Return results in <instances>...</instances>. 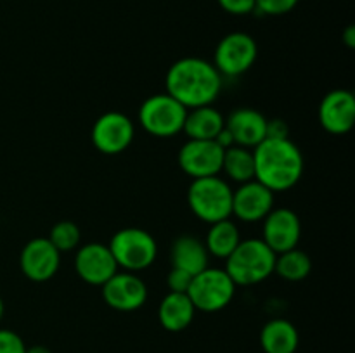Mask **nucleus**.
Listing matches in <instances>:
<instances>
[{"mask_svg":"<svg viewBox=\"0 0 355 353\" xmlns=\"http://www.w3.org/2000/svg\"><path fill=\"white\" fill-rule=\"evenodd\" d=\"M166 93L186 109L211 106L222 90V75L214 62L200 57H182L166 71Z\"/></svg>","mask_w":355,"mask_h":353,"instance_id":"nucleus-1","label":"nucleus"},{"mask_svg":"<svg viewBox=\"0 0 355 353\" xmlns=\"http://www.w3.org/2000/svg\"><path fill=\"white\" fill-rule=\"evenodd\" d=\"M255 180L272 192H284L300 182L304 175V154L293 141L263 138L253 147Z\"/></svg>","mask_w":355,"mask_h":353,"instance_id":"nucleus-2","label":"nucleus"},{"mask_svg":"<svg viewBox=\"0 0 355 353\" xmlns=\"http://www.w3.org/2000/svg\"><path fill=\"white\" fill-rule=\"evenodd\" d=\"M276 253L262 239H246L225 258V272L236 286H253L274 273Z\"/></svg>","mask_w":355,"mask_h":353,"instance_id":"nucleus-3","label":"nucleus"},{"mask_svg":"<svg viewBox=\"0 0 355 353\" xmlns=\"http://www.w3.org/2000/svg\"><path fill=\"white\" fill-rule=\"evenodd\" d=\"M187 203L201 221L211 225L227 220L232 215V189L218 175L194 179L187 189Z\"/></svg>","mask_w":355,"mask_h":353,"instance_id":"nucleus-4","label":"nucleus"},{"mask_svg":"<svg viewBox=\"0 0 355 353\" xmlns=\"http://www.w3.org/2000/svg\"><path fill=\"white\" fill-rule=\"evenodd\" d=\"M111 255L118 266L125 272H141L155 263L158 244L155 237L144 228L127 227L114 232L110 244Z\"/></svg>","mask_w":355,"mask_h":353,"instance_id":"nucleus-5","label":"nucleus"},{"mask_svg":"<svg viewBox=\"0 0 355 353\" xmlns=\"http://www.w3.org/2000/svg\"><path fill=\"white\" fill-rule=\"evenodd\" d=\"M187 109L168 93H155L141 104L139 123L149 135L170 138L180 134L186 121Z\"/></svg>","mask_w":355,"mask_h":353,"instance_id":"nucleus-6","label":"nucleus"},{"mask_svg":"<svg viewBox=\"0 0 355 353\" xmlns=\"http://www.w3.org/2000/svg\"><path fill=\"white\" fill-rule=\"evenodd\" d=\"M236 284L224 269H207L193 275L187 296L194 308L207 314L220 311L227 307L236 294Z\"/></svg>","mask_w":355,"mask_h":353,"instance_id":"nucleus-7","label":"nucleus"},{"mask_svg":"<svg viewBox=\"0 0 355 353\" xmlns=\"http://www.w3.org/2000/svg\"><path fill=\"white\" fill-rule=\"evenodd\" d=\"M259 47L253 37L243 31H234L222 38L215 47L214 66L220 75L234 76L248 71L257 61Z\"/></svg>","mask_w":355,"mask_h":353,"instance_id":"nucleus-8","label":"nucleus"},{"mask_svg":"<svg viewBox=\"0 0 355 353\" xmlns=\"http://www.w3.org/2000/svg\"><path fill=\"white\" fill-rule=\"evenodd\" d=\"M134 123L127 114L120 111H110L101 114L92 127V144L103 154L114 156L128 149L134 141Z\"/></svg>","mask_w":355,"mask_h":353,"instance_id":"nucleus-9","label":"nucleus"},{"mask_svg":"<svg viewBox=\"0 0 355 353\" xmlns=\"http://www.w3.org/2000/svg\"><path fill=\"white\" fill-rule=\"evenodd\" d=\"M224 149L215 141H189L180 147L179 166L191 179L215 176L222 172Z\"/></svg>","mask_w":355,"mask_h":353,"instance_id":"nucleus-10","label":"nucleus"},{"mask_svg":"<svg viewBox=\"0 0 355 353\" xmlns=\"http://www.w3.org/2000/svg\"><path fill=\"white\" fill-rule=\"evenodd\" d=\"M103 300L118 311H135L148 301V286L134 272H116L103 284Z\"/></svg>","mask_w":355,"mask_h":353,"instance_id":"nucleus-11","label":"nucleus"},{"mask_svg":"<svg viewBox=\"0 0 355 353\" xmlns=\"http://www.w3.org/2000/svg\"><path fill=\"white\" fill-rule=\"evenodd\" d=\"M302 237V224L298 215L290 208H272L263 218L262 241L276 255L297 248Z\"/></svg>","mask_w":355,"mask_h":353,"instance_id":"nucleus-12","label":"nucleus"},{"mask_svg":"<svg viewBox=\"0 0 355 353\" xmlns=\"http://www.w3.org/2000/svg\"><path fill=\"white\" fill-rule=\"evenodd\" d=\"M61 263V253L49 237H35L24 244L19 255V266L33 282H45L55 275Z\"/></svg>","mask_w":355,"mask_h":353,"instance_id":"nucleus-13","label":"nucleus"},{"mask_svg":"<svg viewBox=\"0 0 355 353\" xmlns=\"http://www.w3.org/2000/svg\"><path fill=\"white\" fill-rule=\"evenodd\" d=\"M75 270L83 282L103 286L118 272V265L106 244L89 242L76 251Z\"/></svg>","mask_w":355,"mask_h":353,"instance_id":"nucleus-14","label":"nucleus"},{"mask_svg":"<svg viewBox=\"0 0 355 353\" xmlns=\"http://www.w3.org/2000/svg\"><path fill=\"white\" fill-rule=\"evenodd\" d=\"M274 208V192L259 180H250L232 190V215L245 224L262 221Z\"/></svg>","mask_w":355,"mask_h":353,"instance_id":"nucleus-15","label":"nucleus"},{"mask_svg":"<svg viewBox=\"0 0 355 353\" xmlns=\"http://www.w3.org/2000/svg\"><path fill=\"white\" fill-rule=\"evenodd\" d=\"M319 121L326 132L345 135L355 121V97L350 90L336 89L326 93L319 106Z\"/></svg>","mask_w":355,"mask_h":353,"instance_id":"nucleus-16","label":"nucleus"},{"mask_svg":"<svg viewBox=\"0 0 355 353\" xmlns=\"http://www.w3.org/2000/svg\"><path fill=\"white\" fill-rule=\"evenodd\" d=\"M234 145L253 149L267 137V118L253 107H236L225 118Z\"/></svg>","mask_w":355,"mask_h":353,"instance_id":"nucleus-17","label":"nucleus"},{"mask_svg":"<svg viewBox=\"0 0 355 353\" xmlns=\"http://www.w3.org/2000/svg\"><path fill=\"white\" fill-rule=\"evenodd\" d=\"M208 253L205 242L194 235H179L170 246V263L172 269H179L189 275L203 272L208 266Z\"/></svg>","mask_w":355,"mask_h":353,"instance_id":"nucleus-18","label":"nucleus"},{"mask_svg":"<svg viewBox=\"0 0 355 353\" xmlns=\"http://www.w3.org/2000/svg\"><path fill=\"white\" fill-rule=\"evenodd\" d=\"M194 314L196 308L187 293H168L159 303L158 320L168 332H180L193 324Z\"/></svg>","mask_w":355,"mask_h":353,"instance_id":"nucleus-19","label":"nucleus"},{"mask_svg":"<svg viewBox=\"0 0 355 353\" xmlns=\"http://www.w3.org/2000/svg\"><path fill=\"white\" fill-rule=\"evenodd\" d=\"M225 118L214 106H201L187 109L182 132L193 141H215L224 130Z\"/></svg>","mask_w":355,"mask_h":353,"instance_id":"nucleus-20","label":"nucleus"},{"mask_svg":"<svg viewBox=\"0 0 355 353\" xmlns=\"http://www.w3.org/2000/svg\"><path fill=\"white\" fill-rule=\"evenodd\" d=\"M300 345L297 327L286 318H272L260 331L263 353H295Z\"/></svg>","mask_w":355,"mask_h":353,"instance_id":"nucleus-21","label":"nucleus"},{"mask_svg":"<svg viewBox=\"0 0 355 353\" xmlns=\"http://www.w3.org/2000/svg\"><path fill=\"white\" fill-rule=\"evenodd\" d=\"M239 242H241V237H239L238 227L234 221H231V218H227V220L215 221L210 225L205 246L211 256L225 260Z\"/></svg>","mask_w":355,"mask_h":353,"instance_id":"nucleus-22","label":"nucleus"},{"mask_svg":"<svg viewBox=\"0 0 355 353\" xmlns=\"http://www.w3.org/2000/svg\"><path fill=\"white\" fill-rule=\"evenodd\" d=\"M222 172L229 179L239 183L255 179V159H253L252 149L241 147V145H232V147L224 149Z\"/></svg>","mask_w":355,"mask_h":353,"instance_id":"nucleus-23","label":"nucleus"},{"mask_svg":"<svg viewBox=\"0 0 355 353\" xmlns=\"http://www.w3.org/2000/svg\"><path fill=\"white\" fill-rule=\"evenodd\" d=\"M312 270V260L302 249L293 248L288 251L276 255V265H274V272L284 280L290 282H298L309 277Z\"/></svg>","mask_w":355,"mask_h":353,"instance_id":"nucleus-24","label":"nucleus"},{"mask_svg":"<svg viewBox=\"0 0 355 353\" xmlns=\"http://www.w3.org/2000/svg\"><path fill=\"white\" fill-rule=\"evenodd\" d=\"M80 237H82L80 227L71 220L58 221L49 234V241L55 246L59 253L73 251L75 248H78Z\"/></svg>","mask_w":355,"mask_h":353,"instance_id":"nucleus-25","label":"nucleus"},{"mask_svg":"<svg viewBox=\"0 0 355 353\" xmlns=\"http://www.w3.org/2000/svg\"><path fill=\"white\" fill-rule=\"evenodd\" d=\"M257 9L266 16H283V14L290 12L295 9L298 0H255Z\"/></svg>","mask_w":355,"mask_h":353,"instance_id":"nucleus-26","label":"nucleus"},{"mask_svg":"<svg viewBox=\"0 0 355 353\" xmlns=\"http://www.w3.org/2000/svg\"><path fill=\"white\" fill-rule=\"evenodd\" d=\"M23 338L10 329H0V353H26Z\"/></svg>","mask_w":355,"mask_h":353,"instance_id":"nucleus-27","label":"nucleus"},{"mask_svg":"<svg viewBox=\"0 0 355 353\" xmlns=\"http://www.w3.org/2000/svg\"><path fill=\"white\" fill-rule=\"evenodd\" d=\"M191 280H193V275H189V273L179 269H172L168 277H166L170 293H187V289L191 286Z\"/></svg>","mask_w":355,"mask_h":353,"instance_id":"nucleus-28","label":"nucleus"},{"mask_svg":"<svg viewBox=\"0 0 355 353\" xmlns=\"http://www.w3.org/2000/svg\"><path fill=\"white\" fill-rule=\"evenodd\" d=\"M222 9L234 16H246L257 9L255 0H218Z\"/></svg>","mask_w":355,"mask_h":353,"instance_id":"nucleus-29","label":"nucleus"},{"mask_svg":"<svg viewBox=\"0 0 355 353\" xmlns=\"http://www.w3.org/2000/svg\"><path fill=\"white\" fill-rule=\"evenodd\" d=\"M290 128H288L286 121L279 120H267V137L266 138H288Z\"/></svg>","mask_w":355,"mask_h":353,"instance_id":"nucleus-30","label":"nucleus"},{"mask_svg":"<svg viewBox=\"0 0 355 353\" xmlns=\"http://www.w3.org/2000/svg\"><path fill=\"white\" fill-rule=\"evenodd\" d=\"M343 42H345V45L349 48L355 47V28L352 26V24H350V26L343 31Z\"/></svg>","mask_w":355,"mask_h":353,"instance_id":"nucleus-31","label":"nucleus"},{"mask_svg":"<svg viewBox=\"0 0 355 353\" xmlns=\"http://www.w3.org/2000/svg\"><path fill=\"white\" fill-rule=\"evenodd\" d=\"M26 353H52L47 346H42V345H35L26 348Z\"/></svg>","mask_w":355,"mask_h":353,"instance_id":"nucleus-32","label":"nucleus"},{"mask_svg":"<svg viewBox=\"0 0 355 353\" xmlns=\"http://www.w3.org/2000/svg\"><path fill=\"white\" fill-rule=\"evenodd\" d=\"M2 317H3V301L2 298H0V320H2Z\"/></svg>","mask_w":355,"mask_h":353,"instance_id":"nucleus-33","label":"nucleus"}]
</instances>
